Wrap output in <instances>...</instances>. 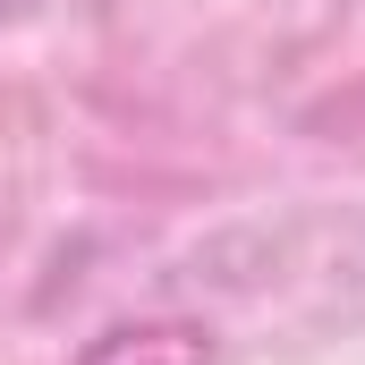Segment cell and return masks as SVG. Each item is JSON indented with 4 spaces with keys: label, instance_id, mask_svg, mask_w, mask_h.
Returning <instances> with one entry per match:
<instances>
[{
    "label": "cell",
    "instance_id": "1",
    "mask_svg": "<svg viewBox=\"0 0 365 365\" xmlns=\"http://www.w3.org/2000/svg\"><path fill=\"white\" fill-rule=\"evenodd\" d=\"M77 365H212V340L195 323H119Z\"/></svg>",
    "mask_w": 365,
    "mask_h": 365
}]
</instances>
